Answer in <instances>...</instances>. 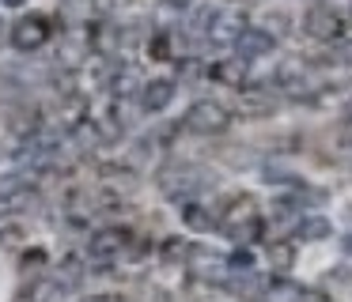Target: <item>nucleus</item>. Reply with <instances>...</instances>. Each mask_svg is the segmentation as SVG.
<instances>
[{"label": "nucleus", "instance_id": "5701e85b", "mask_svg": "<svg viewBox=\"0 0 352 302\" xmlns=\"http://www.w3.org/2000/svg\"><path fill=\"white\" fill-rule=\"evenodd\" d=\"M228 268H235V272H250V268H254V253H250V249H235V253L228 257Z\"/></svg>", "mask_w": 352, "mask_h": 302}, {"label": "nucleus", "instance_id": "b1692460", "mask_svg": "<svg viewBox=\"0 0 352 302\" xmlns=\"http://www.w3.org/2000/svg\"><path fill=\"white\" fill-rule=\"evenodd\" d=\"M152 57H155V60H167V57H170V38H167V34H160V38L152 42Z\"/></svg>", "mask_w": 352, "mask_h": 302}, {"label": "nucleus", "instance_id": "f8f14e48", "mask_svg": "<svg viewBox=\"0 0 352 302\" xmlns=\"http://www.w3.org/2000/svg\"><path fill=\"white\" fill-rule=\"evenodd\" d=\"M231 294H239L243 302H265L269 283L261 276H254V272H243L239 279H231Z\"/></svg>", "mask_w": 352, "mask_h": 302}, {"label": "nucleus", "instance_id": "412c9836", "mask_svg": "<svg viewBox=\"0 0 352 302\" xmlns=\"http://www.w3.org/2000/svg\"><path fill=\"white\" fill-rule=\"evenodd\" d=\"M190 249H193V246H186L182 238H167V242H163V261H167V264L190 261Z\"/></svg>", "mask_w": 352, "mask_h": 302}, {"label": "nucleus", "instance_id": "c85d7f7f", "mask_svg": "<svg viewBox=\"0 0 352 302\" xmlns=\"http://www.w3.org/2000/svg\"><path fill=\"white\" fill-rule=\"evenodd\" d=\"M344 253L352 257V234H349V238H344Z\"/></svg>", "mask_w": 352, "mask_h": 302}, {"label": "nucleus", "instance_id": "dca6fc26", "mask_svg": "<svg viewBox=\"0 0 352 302\" xmlns=\"http://www.w3.org/2000/svg\"><path fill=\"white\" fill-rule=\"evenodd\" d=\"M303 287L292 283V279H276V283H269V294L265 302H303Z\"/></svg>", "mask_w": 352, "mask_h": 302}, {"label": "nucleus", "instance_id": "2eb2a0df", "mask_svg": "<svg viewBox=\"0 0 352 302\" xmlns=\"http://www.w3.org/2000/svg\"><path fill=\"white\" fill-rule=\"evenodd\" d=\"M137 87H140V72H137L133 65H125L122 72H114V76H110V91H114L118 98H129Z\"/></svg>", "mask_w": 352, "mask_h": 302}, {"label": "nucleus", "instance_id": "20e7f679", "mask_svg": "<svg viewBox=\"0 0 352 302\" xmlns=\"http://www.w3.org/2000/svg\"><path fill=\"white\" fill-rule=\"evenodd\" d=\"M205 185V174L193 170V166H182V170H167L160 178V189L170 196V200H190L197 189Z\"/></svg>", "mask_w": 352, "mask_h": 302}, {"label": "nucleus", "instance_id": "aec40b11", "mask_svg": "<svg viewBox=\"0 0 352 302\" xmlns=\"http://www.w3.org/2000/svg\"><path fill=\"white\" fill-rule=\"evenodd\" d=\"M54 279L61 283V291H69V287H76L80 279H84V268H80V261H76V257H69V261L61 264V272H57Z\"/></svg>", "mask_w": 352, "mask_h": 302}, {"label": "nucleus", "instance_id": "cd10ccee", "mask_svg": "<svg viewBox=\"0 0 352 302\" xmlns=\"http://www.w3.org/2000/svg\"><path fill=\"white\" fill-rule=\"evenodd\" d=\"M167 4H175V8H186V4H193V0H167Z\"/></svg>", "mask_w": 352, "mask_h": 302}, {"label": "nucleus", "instance_id": "39448f33", "mask_svg": "<svg viewBox=\"0 0 352 302\" xmlns=\"http://www.w3.org/2000/svg\"><path fill=\"white\" fill-rule=\"evenodd\" d=\"M273 45H276V38L269 34V30H261V27H243V30H239V38H235V53L243 60L269 57V53H273Z\"/></svg>", "mask_w": 352, "mask_h": 302}, {"label": "nucleus", "instance_id": "0eeeda50", "mask_svg": "<svg viewBox=\"0 0 352 302\" xmlns=\"http://www.w3.org/2000/svg\"><path fill=\"white\" fill-rule=\"evenodd\" d=\"M125 238H129L125 231H118V226H107V231L91 234V242H87V253H91V261L107 264V261H114V257L125 249Z\"/></svg>", "mask_w": 352, "mask_h": 302}, {"label": "nucleus", "instance_id": "f3484780", "mask_svg": "<svg viewBox=\"0 0 352 302\" xmlns=\"http://www.w3.org/2000/svg\"><path fill=\"white\" fill-rule=\"evenodd\" d=\"M329 234H333V223H329L326 216H311V219L299 223V238H307V242H322V238H329Z\"/></svg>", "mask_w": 352, "mask_h": 302}, {"label": "nucleus", "instance_id": "393cba45", "mask_svg": "<svg viewBox=\"0 0 352 302\" xmlns=\"http://www.w3.org/2000/svg\"><path fill=\"white\" fill-rule=\"evenodd\" d=\"M337 143H341V148H352V117L341 121V128H337Z\"/></svg>", "mask_w": 352, "mask_h": 302}, {"label": "nucleus", "instance_id": "4be33fe9", "mask_svg": "<svg viewBox=\"0 0 352 302\" xmlns=\"http://www.w3.org/2000/svg\"><path fill=\"white\" fill-rule=\"evenodd\" d=\"M329 60H333L337 68H352V38H337L333 53H329Z\"/></svg>", "mask_w": 352, "mask_h": 302}, {"label": "nucleus", "instance_id": "7ed1b4c3", "mask_svg": "<svg viewBox=\"0 0 352 302\" xmlns=\"http://www.w3.org/2000/svg\"><path fill=\"white\" fill-rule=\"evenodd\" d=\"M303 30L311 38H318V42H337L341 38V15L326 4H314L303 12Z\"/></svg>", "mask_w": 352, "mask_h": 302}, {"label": "nucleus", "instance_id": "9b49d317", "mask_svg": "<svg viewBox=\"0 0 352 302\" xmlns=\"http://www.w3.org/2000/svg\"><path fill=\"white\" fill-rule=\"evenodd\" d=\"M170 98H175V83L170 80H152L144 83V95H140V102H144L148 113H160L170 106Z\"/></svg>", "mask_w": 352, "mask_h": 302}, {"label": "nucleus", "instance_id": "a211bd4d", "mask_svg": "<svg viewBox=\"0 0 352 302\" xmlns=\"http://www.w3.org/2000/svg\"><path fill=\"white\" fill-rule=\"evenodd\" d=\"M269 264H273V268H292V264H296V246H292V242H273V246H269Z\"/></svg>", "mask_w": 352, "mask_h": 302}, {"label": "nucleus", "instance_id": "c756f323", "mask_svg": "<svg viewBox=\"0 0 352 302\" xmlns=\"http://www.w3.org/2000/svg\"><path fill=\"white\" fill-rule=\"evenodd\" d=\"M4 4H8V8H19V4H27V0H4Z\"/></svg>", "mask_w": 352, "mask_h": 302}, {"label": "nucleus", "instance_id": "f03ea898", "mask_svg": "<svg viewBox=\"0 0 352 302\" xmlns=\"http://www.w3.org/2000/svg\"><path fill=\"white\" fill-rule=\"evenodd\" d=\"M228 106L212 102V98H201V102L190 106V113H186V128L190 132H201V136H216L228 128Z\"/></svg>", "mask_w": 352, "mask_h": 302}, {"label": "nucleus", "instance_id": "1a4fd4ad", "mask_svg": "<svg viewBox=\"0 0 352 302\" xmlns=\"http://www.w3.org/2000/svg\"><path fill=\"white\" fill-rule=\"evenodd\" d=\"M276 83H280L292 98H303L307 91H311V76H307V68L299 65V60H284V65L276 68Z\"/></svg>", "mask_w": 352, "mask_h": 302}, {"label": "nucleus", "instance_id": "6ab92c4d", "mask_svg": "<svg viewBox=\"0 0 352 302\" xmlns=\"http://www.w3.org/2000/svg\"><path fill=\"white\" fill-rule=\"evenodd\" d=\"M57 294H61V283H57V279H38V283H31V291H27V302H54Z\"/></svg>", "mask_w": 352, "mask_h": 302}, {"label": "nucleus", "instance_id": "6e6552de", "mask_svg": "<svg viewBox=\"0 0 352 302\" xmlns=\"http://www.w3.org/2000/svg\"><path fill=\"white\" fill-rule=\"evenodd\" d=\"M273 91L261 87V83H254V87H239V110H243V117H269L273 113Z\"/></svg>", "mask_w": 352, "mask_h": 302}, {"label": "nucleus", "instance_id": "7c9ffc66", "mask_svg": "<svg viewBox=\"0 0 352 302\" xmlns=\"http://www.w3.org/2000/svg\"><path fill=\"white\" fill-rule=\"evenodd\" d=\"M344 117H352V98H349V102H344Z\"/></svg>", "mask_w": 352, "mask_h": 302}, {"label": "nucleus", "instance_id": "423d86ee", "mask_svg": "<svg viewBox=\"0 0 352 302\" xmlns=\"http://www.w3.org/2000/svg\"><path fill=\"white\" fill-rule=\"evenodd\" d=\"M46 38H50V27H46V19H42V15H27V19H19L16 27H12V45H16V49H23V53L38 49Z\"/></svg>", "mask_w": 352, "mask_h": 302}, {"label": "nucleus", "instance_id": "4468645a", "mask_svg": "<svg viewBox=\"0 0 352 302\" xmlns=\"http://www.w3.org/2000/svg\"><path fill=\"white\" fill-rule=\"evenodd\" d=\"M243 76H246V60L243 57L220 60V65L212 68V80H220L223 87H243Z\"/></svg>", "mask_w": 352, "mask_h": 302}, {"label": "nucleus", "instance_id": "a878e982", "mask_svg": "<svg viewBox=\"0 0 352 302\" xmlns=\"http://www.w3.org/2000/svg\"><path fill=\"white\" fill-rule=\"evenodd\" d=\"M235 23H239V19H220V27H216L212 38H216V42H228V38H231V27H235Z\"/></svg>", "mask_w": 352, "mask_h": 302}, {"label": "nucleus", "instance_id": "bb28decb", "mask_svg": "<svg viewBox=\"0 0 352 302\" xmlns=\"http://www.w3.org/2000/svg\"><path fill=\"white\" fill-rule=\"evenodd\" d=\"M303 302H329V299H326V294H311V291H307Z\"/></svg>", "mask_w": 352, "mask_h": 302}, {"label": "nucleus", "instance_id": "9d476101", "mask_svg": "<svg viewBox=\"0 0 352 302\" xmlns=\"http://www.w3.org/2000/svg\"><path fill=\"white\" fill-rule=\"evenodd\" d=\"M190 268H193V276H201V279H220L223 268H228V261H220L216 253L193 246V249H190Z\"/></svg>", "mask_w": 352, "mask_h": 302}, {"label": "nucleus", "instance_id": "f257e3e1", "mask_svg": "<svg viewBox=\"0 0 352 302\" xmlns=\"http://www.w3.org/2000/svg\"><path fill=\"white\" fill-rule=\"evenodd\" d=\"M223 234L235 242H254L261 234V216H258V204L250 200V196H239V200H231V208L223 211L220 219Z\"/></svg>", "mask_w": 352, "mask_h": 302}, {"label": "nucleus", "instance_id": "ddd939ff", "mask_svg": "<svg viewBox=\"0 0 352 302\" xmlns=\"http://www.w3.org/2000/svg\"><path fill=\"white\" fill-rule=\"evenodd\" d=\"M182 223L190 226V231H212L216 226V219H212V211L205 208V204H197V200H182Z\"/></svg>", "mask_w": 352, "mask_h": 302}]
</instances>
